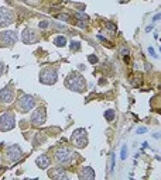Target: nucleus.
I'll use <instances>...</instances> for the list:
<instances>
[{
    "instance_id": "nucleus-1",
    "label": "nucleus",
    "mask_w": 161,
    "mask_h": 180,
    "mask_svg": "<svg viewBox=\"0 0 161 180\" xmlns=\"http://www.w3.org/2000/svg\"><path fill=\"white\" fill-rule=\"evenodd\" d=\"M65 86L68 89L74 90V91H83L86 87V83H85V79L83 76L79 73H71L68 76V79L65 80Z\"/></svg>"
},
{
    "instance_id": "nucleus-2",
    "label": "nucleus",
    "mask_w": 161,
    "mask_h": 180,
    "mask_svg": "<svg viewBox=\"0 0 161 180\" xmlns=\"http://www.w3.org/2000/svg\"><path fill=\"white\" fill-rule=\"evenodd\" d=\"M57 78H58V75H57V70L54 68H44L41 70V73H40V82L44 83V85H54L55 82H57Z\"/></svg>"
},
{
    "instance_id": "nucleus-3",
    "label": "nucleus",
    "mask_w": 161,
    "mask_h": 180,
    "mask_svg": "<svg viewBox=\"0 0 161 180\" xmlns=\"http://www.w3.org/2000/svg\"><path fill=\"white\" fill-rule=\"evenodd\" d=\"M16 125V120H14V114H11V113H6L3 116L0 117V131H10L13 130Z\"/></svg>"
},
{
    "instance_id": "nucleus-4",
    "label": "nucleus",
    "mask_w": 161,
    "mask_h": 180,
    "mask_svg": "<svg viewBox=\"0 0 161 180\" xmlns=\"http://www.w3.org/2000/svg\"><path fill=\"white\" fill-rule=\"evenodd\" d=\"M16 31H3L0 32V47H11L17 42Z\"/></svg>"
},
{
    "instance_id": "nucleus-5",
    "label": "nucleus",
    "mask_w": 161,
    "mask_h": 180,
    "mask_svg": "<svg viewBox=\"0 0 161 180\" xmlns=\"http://www.w3.org/2000/svg\"><path fill=\"white\" fill-rule=\"evenodd\" d=\"M17 106H18V108H20L21 111H30V110H32V107L35 106V100H34V97L30 94H23L21 97L18 99Z\"/></svg>"
},
{
    "instance_id": "nucleus-6",
    "label": "nucleus",
    "mask_w": 161,
    "mask_h": 180,
    "mask_svg": "<svg viewBox=\"0 0 161 180\" xmlns=\"http://www.w3.org/2000/svg\"><path fill=\"white\" fill-rule=\"evenodd\" d=\"M72 142L75 143L76 146H79V148H85L86 145H88V137H86V131L83 128H80V130L74 132Z\"/></svg>"
},
{
    "instance_id": "nucleus-7",
    "label": "nucleus",
    "mask_w": 161,
    "mask_h": 180,
    "mask_svg": "<svg viewBox=\"0 0 161 180\" xmlns=\"http://www.w3.org/2000/svg\"><path fill=\"white\" fill-rule=\"evenodd\" d=\"M13 13L11 10L6 9V7H0V28H4V27L10 26L13 23Z\"/></svg>"
},
{
    "instance_id": "nucleus-8",
    "label": "nucleus",
    "mask_w": 161,
    "mask_h": 180,
    "mask_svg": "<svg viewBox=\"0 0 161 180\" xmlns=\"http://www.w3.org/2000/svg\"><path fill=\"white\" fill-rule=\"evenodd\" d=\"M21 40L24 44H32L38 41V32L32 28H26L21 32Z\"/></svg>"
},
{
    "instance_id": "nucleus-9",
    "label": "nucleus",
    "mask_w": 161,
    "mask_h": 180,
    "mask_svg": "<svg viewBox=\"0 0 161 180\" xmlns=\"http://www.w3.org/2000/svg\"><path fill=\"white\" fill-rule=\"evenodd\" d=\"M47 120V114H45V108L44 107H40L35 111L31 114V121L35 124V125H43Z\"/></svg>"
},
{
    "instance_id": "nucleus-10",
    "label": "nucleus",
    "mask_w": 161,
    "mask_h": 180,
    "mask_svg": "<svg viewBox=\"0 0 161 180\" xmlns=\"http://www.w3.org/2000/svg\"><path fill=\"white\" fill-rule=\"evenodd\" d=\"M20 156H21V149L18 148V145H11V146H9L7 151H6V158L9 159L10 162L18 160Z\"/></svg>"
},
{
    "instance_id": "nucleus-11",
    "label": "nucleus",
    "mask_w": 161,
    "mask_h": 180,
    "mask_svg": "<svg viewBox=\"0 0 161 180\" xmlns=\"http://www.w3.org/2000/svg\"><path fill=\"white\" fill-rule=\"evenodd\" d=\"M14 99V90L13 86H6L4 89L0 90V101L1 103H11Z\"/></svg>"
},
{
    "instance_id": "nucleus-12",
    "label": "nucleus",
    "mask_w": 161,
    "mask_h": 180,
    "mask_svg": "<svg viewBox=\"0 0 161 180\" xmlns=\"http://www.w3.org/2000/svg\"><path fill=\"white\" fill-rule=\"evenodd\" d=\"M71 156H72L71 149H66V148H59L55 152V158H57V160H58L59 163H66Z\"/></svg>"
},
{
    "instance_id": "nucleus-13",
    "label": "nucleus",
    "mask_w": 161,
    "mask_h": 180,
    "mask_svg": "<svg viewBox=\"0 0 161 180\" xmlns=\"http://www.w3.org/2000/svg\"><path fill=\"white\" fill-rule=\"evenodd\" d=\"M79 179L82 180H93L95 179V172L92 168H83L79 172Z\"/></svg>"
},
{
    "instance_id": "nucleus-14",
    "label": "nucleus",
    "mask_w": 161,
    "mask_h": 180,
    "mask_svg": "<svg viewBox=\"0 0 161 180\" xmlns=\"http://www.w3.org/2000/svg\"><path fill=\"white\" fill-rule=\"evenodd\" d=\"M35 163H37L38 168H41V169H47L49 165H51V162H49V159L47 158V156H40V158H37Z\"/></svg>"
},
{
    "instance_id": "nucleus-15",
    "label": "nucleus",
    "mask_w": 161,
    "mask_h": 180,
    "mask_svg": "<svg viewBox=\"0 0 161 180\" xmlns=\"http://www.w3.org/2000/svg\"><path fill=\"white\" fill-rule=\"evenodd\" d=\"M49 176H51V177H57V179H68V176L62 172V169H59L58 172H51Z\"/></svg>"
},
{
    "instance_id": "nucleus-16",
    "label": "nucleus",
    "mask_w": 161,
    "mask_h": 180,
    "mask_svg": "<svg viewBox=\"0 0 161 180\" xmlns=\"http://www.w3.org/2000/svg\"><path fill=\"white\" fill-rule=\"evenodd\" d=\"M54 44L57 45V47H65L66 45V38L65 37H57L54 40Z\"/></svg>"
},
{
    "instance_id": "nucleus-17",
    "label": "nucleus",
    "mask_w": 161,
    "mask_h": 180,
    "mask_svg": "<svg viewBox=\"0 0 161 180\" xmlns=\"http://www.w3.org/2000/svg\"><path fill=\"white\" fill-rule=\"evenodd\" d=\"M105 117H106L107 121H112V120H114V111H113V110H107Z\"/></svg>"
},
{
    "instance_id": "nucleus-18",
    "label": "nucleus",
    "mask_w": 161,
    "mask_h": 180,
    "mask_svg": "<svg viewBox=\"0 0 161 180\" xmlns=\"http://www.w3.org/2000/svg\"><path fill=\"white\" fill-rule=\"evenodd\" d=\"M79 48H80L79 41H72V42H71V49H72V51H76V49H79Z\"/></svg>"
},
{
    "instance_id": "nucleus-19",
    "label": "nucleus",
    "mask_w": 161,
    "mask_h": 180,
    "mask_svg": "<svg viewBox=\"0 0 161 180\" xmlns=\"http://www.w3.org/2000/svg\"><path fill=\"white\" fill-rule=\"evenodd\" d=\"M89 62H92V64H96V62H97V58L95 56V55H91V56H89Z\"/></svg>"
},
{
    "instance_id": "nucleus-20",
    "label": "nucleus",
    "mask_w": 161,
    "mask_h": 180,
    "mask_svg": "<svg viewBox=\"0 0 161 180\" xmlns=\"http://www.w3.org/2000/svg\"><path fill=\"white\" fill-rule=\"evenodd\" d=\"M76 17H79L82 20H88V17H86L85 14H82V13H76Z\"/></svg>"
},
{
    "instance_id": "nucleus-21",
    "label": "nucleus",
    "mask_w": 161,
    "mask_h": 180,
    "mask_svg": "<svg viewBox=\"0 0 161 180\" xmlns=\"http://www.w3.org/2000/svg\"><path fill=\"white\" fill-rule=\"evenodd\" d=\"M40 27H41V28H47V27H48V21H41L40 23Z\"/></svg>"
},
{
    "instance_id": "nucleus-22",
    "label": "nucleus",
    "mask_w": 161,
    "mask_h": 180,
    "mask_svg": "<svg viewBox=\"0 0 161 180\" xmlns=\"http://www.w3.org/2000/svg\"><path fill=\"white\" fill-rule=\"evenodd\" d=\"M3 72H4V65L0 62V75H3Z\"/></svg>"
},
{
    "instance_id": "nucleus-23",
    "label": "nucleus",
    "mask_w": 161,
    "mask_h": 180,
    "mask_svg": "<svg viewBox=\"0 0 161 180\" xmlns=\"http://www.w3.org/2000/svg\"><path fill=\"white\" fill-rule=\"evenodd\" d=\"M126 155H127V151H126V148H123V151H122V158H126Z\"/></svg>"
}]
</instances>
